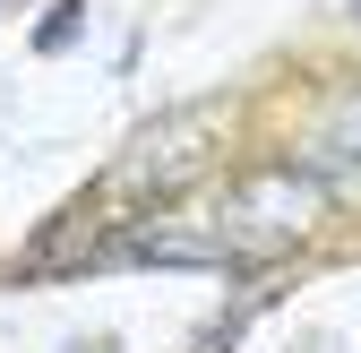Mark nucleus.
Wrapping results in <instances>:
<instances>
[{
  "mask_svg": "<svg viewBox=\"0 0 361 353\" xmlns=\"http://www.w3.org/2000/svg\"><path fill=\"white\" fill-rule=\"evenodd\" d=\"M361 164V104L327 121V138H319V172H353Z\"/></svg>",
  "mask_w": 361,
  "mask_h": 353,
  "instance_id": "20e7f679",
  "label": "nucleus"
},
{
  "mask_svg": "<svg viewBox=\"0 0 361 353\" xmlns=\"http://www.w3.org/2000/svg\"><path fill=\"white\" fill-rule=\"evenodd\" d=\"M78 26H86V9H78V0H61V9L35 26V52H61V43H78Z\"/></svg>",
  "mask_w": 361,
  "mask_h": 353,
  "instance_id": "39448f33",
  "label": "nucleus"
},
{
  "mask_svg": "<svg viewBox=\"0 0 361 353\" xmlns=\"http://www.w3.org/2000/svg\"><path fill=\"white\" fill-rule=\"evenodd\" d=\"M121 258H138V268H233L215 233H190V225H138L121 241Z\"/></svg>",
  "mask_w": 361,
  "mask_h": 353,
  "instance_id": "7ed1b4c3",
  "label": "nucleus"
},
{
  "mask_svg": "<svg viewBox=\"0 0 361 353\" xmlns=\"http://www.w3.org/2000/svg\"><path fill=\"white\" fill-rule=\"evenodd\" d=\"M215 129H224V104H190V112H164V121H147L95 198L121 215L129 198H172V190H190L198 172L215 164Z\"/></svg>",
  "mask_w": 361,
  "mask_h": 353,
  "instance_id": "f257e3e1",
  "label": "nucleus"
},
{
  "mask_svg": "<svg viewBox=\"0 0 361 353\" xmlns=\"http://www.w3.org/2000/svg\"><path fill=\"white\" fill-rule=\"evenodd\" d=\"M327 190L310 181V172H258V181H241L233 198H224V258L233 268H250V258H284L310 225H319Z\"/></svg>",
  "mask_w": 361,
  "mask_h": 353,
  "instance_id": "f03ea898",
  "label": "nucleus"
}]
</instances>
